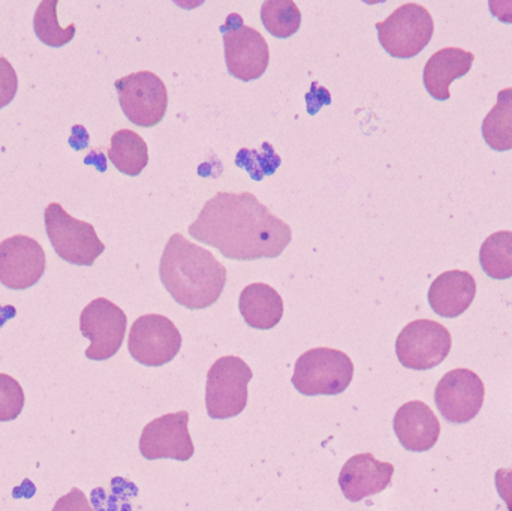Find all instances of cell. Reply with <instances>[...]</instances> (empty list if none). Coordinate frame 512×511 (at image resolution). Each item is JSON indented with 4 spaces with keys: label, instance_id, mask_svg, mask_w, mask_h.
Here are the masks:
<instances>
[{
    "label": "cell",
    "instance_id": "1",
    "mask_svg": "<svg viewBox=\"0 0 512 511\" xmlns=\"http://www.w3.org/2000/svg\"><path fill=\"white\" fill-rule=\"evenodd\" d=\"M189 234L239 261L279 257L292 240L291 227L251 192H218L204 204Z\"/></svg>",
    "mask_w": 512,
    "mask_h": 511
},
{
    "label": "cell",
    "instance_id": "2",
    "mask_svg": "<svg viewBox=\"0 0 512 511\" xmlns=\"http://www.w3.org/2000/svg\"><path fill=\"white\" fill-rule=\"evenodd\" d=\"M159 276L171 297L192 311L215 305L227 284L224 264L180 233L170 237L162 252Z\"/></svg>",
    "mask_w": 512,
    "mask_h": 511
},
{
    "label": "cell",
    "instance_id": "3",
    "mask_svg": "<svg viewBox=\"0 0 512 511\" xmlns=\"http://www.w3.org/2000/svg\"><path fill=\"white\" fill-rule=\"evenodd\" d=\"M354 378V363L348 354L334 348H313L295 362L292 386L304 396H336L345 392Z\"/></svg>",
    "mask_w": 512,
    "mask_h": 511
},
{
    "label": "cell",
    "instance_id": "4",
    "mask_svg": "<svg viewBox=\"0 0 512 511\" xmlns=\"http://www.w3.org/2000/svg\"><path fill=\"white\" fill-rule=\"evenodd\" d=\"M44 219L51 246L66 263L93 266L104 254L105 245L99 240L95 227L66 213L62 204H48Z\"/></svg>",
    "mask_w": 512,
    "mask_h": 511
},
{
    "label": "cell",
    "instance_id": "5",
    "mask_svg": "<svg viewBox=\"0 0 512 511\" xmlns=\"http://www.w3.org/2000/svg\"><path fill=\"white\" fill-rule=\"evenodd\" d=\"M254 372L245 360L236 356L221 357L207 374L206 407L215 420L233 419L248 405V384Z\"/></svg>",
    "mask_w": 512,
    "mask_h": 511
},
{
    "label": "cell",
    "instance_id": "6",
    "mask_svg": "<svg viewBox=\"0 0 512 511\" xmlns=\"http://www.w3.org/2000/svg\"><path fill=\"white\" fill-rule=\"evenodd\" d=\"M379 42L390 56L411 59L432 41L435 32L432 14L418 3H406L390 17L376 23Z\"/></svg>",
    "mask_w": 512,
    "mask_h": 511
},
{
    "label": "cell",
    "instance_id": "7",
    "mask_svg": "<svg viewBox=\"0 0 512 511\" xmlns=\"http://www.w3.org/2000/svg\"><path fill=\"white\" fill-rule=\"evenodd\" d=\"M123 113L134 125L153 128L164 120L168 92L164 81L150 71L134 72L114 83Z\"/></svg>",
    "mask_w": 512,
    "mask_h": 511
},
{
    "label": "cell",
    "instance_id": "8",
    "mask_svg": "<svg viewBox=\"0 0 512 511\" xmlns=\"http://www.w3.org/2000/svg\"><path fill=\"white\" fill-rule=\"evenodd\" d=\"M221 32L230 74L242 81L262 77L270 62V48L264 36L254 27L246 26L237 14L227 18Z\"/></svg>",
    "mask_w": 512,
    "mask_h": 511
},
{
    "label": "cell",
    "instance_id": "9",
    "mask_svg": "<svg viewBox=\"0 0 512 511\" xmlns=\"http://www.w3.org/2000/svg\"><path fill=\"white\" fill-rule=\"evenodd\" d=\"M451 345L447 327L432 320H415L397 336V359L405 368L429 371L447 359Z\"/></svg>",
    "mask_w": 512,
    "mask_h": 511
},
{
    "label": "cell",
    "instance_id": "10",
    "mask_svg": "<svg viewBox=\"0 0 512 511\" xmlns=\"http://www.w3.org/2000/svg\"><path fill=\"white\" fill-rule=\"evenodd\" d=\"M132 359L143 366L159 368L173 362L182 348V335L176 324L164 315L149 314L132 324L128 341Z\"/></svg>",
    "mask_w": 512,
    "mask_h": 511
},
{
    "label": "cell",
    "instance_id": "11",
    "mask_svg": "<svg viewBox=\"0 0 512 511\" xmlns=\"http://www.w3.org/2000/svg\"><path fill=\"white\" fill-rule=\"evenodd\" d=\"M126 327L128 318L119 306L104 297L92 300L80 315L81 335L90 341L87 359L102 362L116 356L122 348Z\"/></svg>",
    "mask_w": 512,
    "mask_h": 511
},
{
    "label": "cell",
    "instance_id": "12",
    "mask_svg": "<svg viewBox=\"0 0 512 511\" xmlns=\"http://www.w3.org/2000/svg\"><path fill=\"white\" fill-rule=\"evenodd\" d=\"M486 398L483 380L471 369H454L439 381L435 404L447 422L463 425L480 413Z\"/></svg>",
    "mask_w": 512,
    "mask_h": 511
},
{
    "label": "cell",
    "instance_id": "13",
    "mask_svg": "<svg viewBox=\"0 0 512 511\" xmlns=\"http://www.w3.org/2000/svg\"><path fill=\"white\" fill-rule=\"evenodd\" d=\"M189 414L186 411L165 414L153 420L140 438V453L147 461L174 459L186 462L195 453L194 443L189 434Z\"/></svg>",
    "mask_w": 512,
    "mask_h": 511
},
{
    "label": "cell",
    "instance_id": "14",
    "mask_svg": "<svg viewBox=\"0 0 512 511\" xmlns=\"http://www.w3.org/2000/svg\"><path fill=\"white\" fill-rule=\"evenodd\" d=\"M47 267L44 249L23 234L0 243V284L9 290H27L38 284Z\"/></svg>",
    "mask_w": 512,
    "mask_h": 511
},
{
    "label": "cell",
    "instance_id": "15",
    "mask_svg": "<svg viewBox=\"0 0 512 511\" xmlns=\"http://www.w3.org/2000/svg\"><path fill=\"white\" fill-rule=\"evenodd\" d=\"M393 476V465L378 461L372 453H360L343 465L339 474L340 491L346 500L360 503L390 488Z\"/></svg>",
    "mask_w": 512,
    "mask_h": 511
},
{
    "label": "cell",
    "instance_id": "16",
    "mask_svg": "<svg viewBox=\"0 0 512 511\" xmlns=\"http://www.w3.org/2000/svg\"><path fill=\"white\" fill-rule=\"evenodd\" d=\"M394 432L403 449L427 452L438 443L441 423L429 405L421 401L406 402L394 416Z\"/></svg>",
    "mask_w": 512,
    "mask_h": 511
},
{
    "label": "cell",
    "instance_id": "17",
    "mask_svg": "<svg viewBox=\"0 0 512 511\" xmlns=\"http://www.w3.org/2000/svg\"><path fill=\"white\" fill-rule=\"evenodd\" d=\"M475 294L477 282L471 273L450 270L439 275L430 285L429 303L435 314L444 318H456L468 311Z\"/></svg>",
    "mask_w": 512,
    "mask_h": 511
},
{
    "label": "cell",
    "instance_id": "18",
    "mask_svg": "<svg viewBox=\"0 0 512 511\" xmlns=\"http://www.w3.org/2000/svg\"><path fill=\"white\" fill-rule=\"evenodd\" d=\"M475 54L463 48L447 47L436 51L424 66V86L438 101L450 99V86L471 71Z\"/></svg>",
    "mask_w": 512,
    "mask_h": 511
},
{
    "label": "cell",
    "instance_id": "19",
    "mask_svg": "<svg viewBox=\"0 0 512 511\" xmlns=\"http://www.w3.org/2000/svg\"><path fill=\"white\" fill-rule=\"evenodd\" d=\"M240 312L252 329L270 330L283 317V300L270 285L251 284L242 291L239 300Z\"/></svg>",
    "mask_w": 512,
    "mask_h": 511
},
{
    "label": "cell",
    "instance_id": "20",
    "mask_svg": "<svg viewBox=\"0 0 512 511\" xmlns=\"http://www.w3.org/2000/svg\"><path fill=\"white\" fill-rule=\"evenodd\" d=\"M108 159L120 173L138 176L149 164V147L137 132L120 129L111 137Z\"/></svg>",
    "mask_w": 512,
    "mask_h": 511
},
{
    "label": "cell",
    "instance_id": "21",
    "mask_svg": "<svg viewBox=\"0 0 512 511\" xmlns=\"http://www.w3.org/2000/svg\"><path fill=\"white\" fill-rule=\"evenodd\" d=\"M484 140L496 152L512 150V87L498 93V102L483 120Z\"/></svg>",
    "mask_w": 512,
    "mask_h": 511
},
{
    "label": "cell",
    "instance_id": "22",
    "mask_svg": "<svg viewBox=\"0 0 512 511\" xmlns=\"http://www.w3.org/2000/svg\"><path fill=\"white\" fill-rule=\"evenodd\" d=\"M480 264L492 279L504 281L512 278V231H498L484 240Z\"/></svg>",
    "mask_w": 512,
    "mask_h": 511
},
{
    "label": "cell",
    "instance_id": "23",
    "mask_svg": "<svg viewBox=\"0 0 512 511\" xmlns=\"http://www.w3.org/2000/svg\"><path fill=\"white\" fill-rule=\"evenodd\" d=\"M261 20L268 33L285 39L300 29L301 12L292 0H265L261 6Z\"/></svg>",
    "mask_w": 512,
    "mask_h": 511
},
{
    "label": "cell",
    "instance_id": "24",
    "mask_svg": "<svg viewBox=\"0 0 512 511\" xmlns=\"http://www.w3.org/2000/svg\"><path fill=\"white\" fill-rule=\"evenodd\" d=\"M57 5V0H42L33 17V29L39 41L53 48L63 47L75 36V24L62 27L57 21Z\"/></svg>",
    "mask_w": 512,
    "mask_h": 511
},
{
    "label": "cell",
    "instance_id": "25",
    "mask_svg": "<svg viewBox=\"0 0 512 511\" xmlns=\"http://www.w3.org/2000/svg\"><path fill=\"white\" fill-rule=\"evenodd\" d=\"M236 164L251 174L259 182L265 176H271L279 168L280 156L274 152L270 143H262L261 149H242L237 153Z\"/></svg>",
    "mask_w": 512,
    "mask_h": 511
},
{
    "label": "cell",
    "instance_id": "26",
    "mask_svg": "<svg viewBox=\"0 0 512 511\" xmlns=\"http://www.w3.org/2000/svg\"><path fill=\"white\" fill-rule=\"evenodd\" d=\"M23 407V387L11 375L0 374V422L18 419Z\"/></svg>",
    "mask_w": 512,
    "mask_h": 511
},
{
    "label": "cell",
    "instance_id": "27",
    "mask_svg": "<svg viewBox=\"0 0 512 511\" xmlns=\"http://www.w3.org/2000/svg\"><path fill=\"white\" fill-rule=\"evenodd\" d=\"M18 77L14 66L6 57L0 56V108L11 104L17 95Z\"/></svg>",
    "mask_w": 512,
    "mask_h": 511
},
{
    "label": "cell",
    "instance_id": "28",
    "mask_svg": "<svg viewBox=\"0 0 512 511\" xmlns=\"http://www.w3.org/2000/svg\"><path fill=\"white\" fill-rule=\"evenodd\" d=\"M53 511H95L90 506L89 500H87L86 495L83 494V491H80L78 488H72L71 492L63 495L62 498L57 500V503L54 504Z\"/></svg>",
    "mask_w": 512,
    "mask_h": 511
},
{
    "label": "cell",
    "instance_id": "29",
    "mask_svg": "<svg viewBox=\"0 0 512 511\" xmlns=\"http://www.w3.org/2000/svg\"><path fill=\"white\" fill-rule=\"evenodd\" d=\"M495 480L498 494L507 504L508 511H512V470L501 468V470L496 471Z\"/></svg>",
    "mask_w": 512,
    "mask_h": 511
},
{
    "label": "cell",
    "instance_id": "30",
    "mask_svg": "<svg viewBox=\"0 0 512 511\" xmlns=\"http://www.w3.org/2000/svg\"><path fill=\"white\" fill-rule=\"evenodd\" d=\"M490 11L504 23L512 24V0H492L489 2Z\"/></svg>",
    "mask_w": 512,
    "mask_h": 511
}]
</instances>
